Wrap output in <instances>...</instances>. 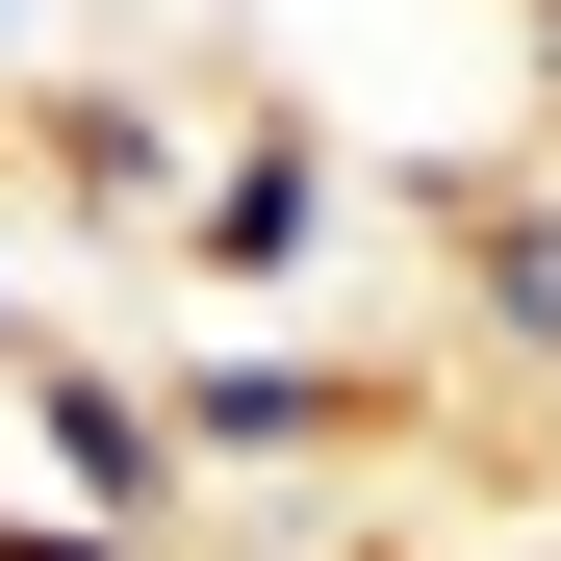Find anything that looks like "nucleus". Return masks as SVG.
Wrapping results in <instances>:
<instances>
[{"label":"nucleus","instance_id":"nucleus-1","mask_svg":"<svg viewBox=\"0 0 561 561\" xmlns=\"http://www.w3.org/2000/svg\"><path fill=\"white\" fill-rule=\"evenodd\" d=\"M128 383H153V434H179V485H205V536H230L255 485H332V459L409 434V357H383V332H280V307H179Z\"/></svg>","mask_w":561,"mask_h":561},{"label":"nucleus","instance_id":"nucleus-2","mask_svg":"<svg viewBox=\"0 0 561 561\" xmlns=\"http://www.w3.org/2000/svg\"><path fill=\"white\" fill-rule=\"evenodd\" d=\"M332 255H357V153H332V128H280V103H230L205 179H179V255H153V280H179V307H280V332H307V280H332Z\"/></svg>","mask_w":561,"mask_h":561},{"label":"nucleus","instance_id":"nucleus-3","mask_svg":"<svg viewBox=\"0 0 561 561\" xmlns=\"http://www.w3.org/2000/svg\"><path fill=\"white\" fill-rule=\"evenodd\" d=\"M0 409H26V485H51V511H103L128 561H205V485H179V434H153V383H128L103 332H51Z\"/></svg>","mask_w":561,"mask_h":561},{"label":"nucleus","instance_id":"nucleus-4","mask_svg":"<svg viewBox=\"0 0 561 561\" xmlns=\"http://www.w3.org/2000/svg\"><path fill=\"white\" fill-rule=\"evenodd\" d=\"M409 255H434V307L485 332L511 383H561V179H536V153H511V179H434Z\"/></svg>","mask_w":561,"mask_h":561},{"label":"nucleus","instance_id":"nucleus-5","mask_svg":"<svg viewBox=\"0 0 561 561\" xmlns=\"http://www.w3.org/2000/svg\"><path fill=\"white\" fill-rule=\"evenodd\" d=\"M51 332H77V307H51V255H26V230H0V383H26V357H51Z\"/></svg>","mask_w":561,"mask_h":561},{"label":"nucleus","instance_id":"nucleus-6","mask_svg":"<svg viewBox=\"0 0 561 561\" xmlns=\"http://www.w3.org/2000/svg\"><path fill=\"white\" fill-rule=\"evenodd\" d=\"M0 561H128L103 511H51V485H0Z\"/></svg>","mask_w":561,"mask_h":561}]
</instances>
